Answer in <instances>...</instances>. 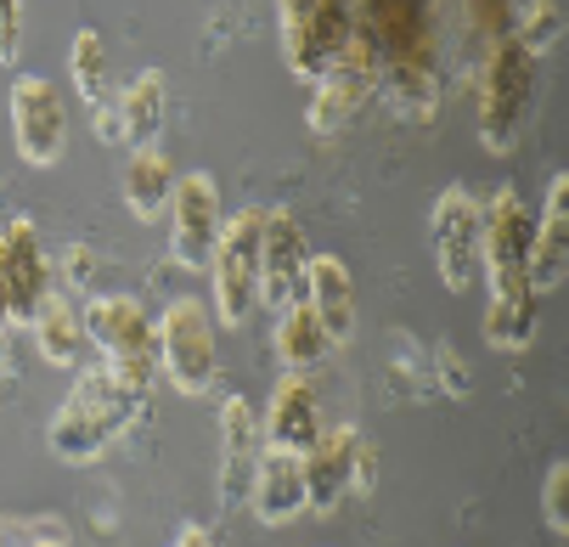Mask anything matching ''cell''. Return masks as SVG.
<instances>
[{"label": "cell", "instance_id": "obj_1", "mask_svg": "<svg viewBox=\"0 0 569 547\" xmlns=\"http://www.w3.org/2000/svg\"><path fill=\"white\" fill-rule=\"evenodd\" d=\"M356 34L378 51V91L406 119H435L440 0H356Z\"/></svg>", "mask_w": 569, "mask_h": 547}, {"label": "cell", "instance_id": "obj_2", "mask_svg": "<svg viewBox=\"0 0 569 547\" xmlns=\"http://www.w3.org/2000/svg\"><path fill=\"white\" fill-rule=\"evenodd\" d=\"M141 407H147V396L136 384H124L113 367H79L73 389L62 396V407L46 424V446L68 468H91L141 418Z\"/></svg>", "mask_w": 569, "mask_h": 547}, {"label": "cell", "instance_id": "obj_3", "mask_svg": "<svg viewBox=\"0 0 569 547\" xmlns=\"http://www.w3.org/2000/svg\"><path fill=\"white\" fill-rule=\"evenodd\" d=\"M536 68L541 57H530L513 34L479 51V147L497 152V159H508L525 136V119L536 102Z\"/></svg>", "mask_w": 569, "mask_h": 547}, {"label": "cell", "instance_id": "obj_4", "mask_svg": "<svg viewBox=\"0 0 569 547\" xmlns=\"http://www.w3.org/2000/svg\"><path fill=\"white\" fill-rule=\"evenodd\" d=\"M260 231H266V209L249 203L220 220V238L209 255V294H214V322L242 328L260 310Z\"/></svg>", "mask_w": 569, "mask_h": 547}, {"label": "cell", "instance_id": "obj_5", "mask_svg": "<svg viewBox=\"0 0 569 547\" xmlns=\"http://www.w3.org/2000/svg\"><path fill=\"white\" fill-rule=\"evenodd\" d=\"M152 322H158V378H170L176 396H209V384L220 378L214 310L187 294V299H170Z\"/></svg>", "mask_w": 569, "mask_h": 547}, {"label": "cell", "instance_id": "obj_6", "mask_svg": "<svg viewBox=\"0 0 569 547\" xmlns=\"http://www.w3.org/2000/svg\"><path fill=\"white\" fill-rule=\"evenodd\" d=\"M86 334L102 367H113L124 384H136L147 396L158 378V322L147 317V305L130 294H97L86 299Z\"/></svg>", "mask_w": 569, "mask_h": 547}, {"label": "cell", "instance_id": "obj_7", "mask_svg": "<svg viewBox=\"0 0 569 547\" xmlns=\"http://www.w3.org/2000/svg\"><path fill=\"white\" fill-rule=\"evenodd\" d=\"M277 29L288 73L316 80L356 40V0H277Z\"/></svg>", "mask_w": 569, "mask_h": 547}, {"label": "cell", "instance_id": "obj_8", "mask_svg": "<svg viewBox=\"0 0 569 547\" xmlns=\"http://www.w3.org/2000/svg\"><path fill=\"white\" fill-rule=\"evenodd\" d=\"M310 86H316L310 113H305L310 136H316V141H339V136L367 113V102L378 97V51L356 34V40L345 46V57H339L328 73H316Z\"/></svg>", "mask_w": 569, "mask_h": 547}, {"label": "cell", "instance_id": "obj_9", "mask_svg": "<svg viewBox=\"0 0 569 547\" xmlns=\"http://www.w3.org/2000/svg\"><path fill=\"white\" fill-rule=\"evenodd\" d=\"M429 249H435V271L451 294L473 288V277L485 271V215H479V198L468 187H446L435 198Z\"/></svg>", "mask_w": 569, "mask_h": 547}, {"label": "cell", "instance_id": "obj_10", "mask_svg": "<svg viewBox=\"0 0 569 547\" xmlns=\"http://www.w3.org/2000/svg\"><path fill=\"white\" fill-rule=\"evenodd\" d=\"M12 141L29 170H51L68 152V102L46 73L12 80Z\"/></svg>", "mask_w": 569, "mask_h": 547}, {"label": "cell", "instance_id": "obj_11", "mask_svg": "<svg viewBox=\"0 0 569 547\" xmlns=\"http://www.w3.org/2000/svg\"><path fill=\"white\" fill-rule=\"evenodd\" d=\"M170 260L181 271H209V255H214V238H220V187L209 170H192V176H176L170 187Z\"/></svg>", "mask_w": 569, "mask_h": 547}, {"label": "cell", "instance_id": "obj_12", "mask_svg": "<svg viewBox=\"0 0 569 547\" xmlns=\"http://www.w3.org/2000/svg\"><path fill=\"white\" fill-rule=\"evenodd\" d=\"M0 282H7V305H12V322H34L40 299L51 294L57 271H51V255L40 243V231L29 215H12L0 226Z\"/></svg>", "mask_w": 569, "mask_h": 547}, {"label": "cell", "instance_id": "obj_13", "mask_svg": "<svg viewBox=\"0 0 569 547\" xmlns=\"http://www.w3.org/2000/svg\"><path fill=\"white\" fill-rule=\"evenodd\" d=\"M361 429L339 424V429H321L299 457H305V497L310 514H339L345 497H356V451H361Z\"/></svg>", "mask_w": 569, "mask_h": 547}, {"label": "cell", "instance_id": "obj_14", "mask_svg": "<svg viewBox=\"0 0 569 547\" xmlns=\"http://www.w3.org/2000/svg\"><path fill=\"white\" fill-rule=\"evenodd\" d=\"M305 266H310V243L293 209H266V231H260V305L282 310L305 294Z\"/></svg>", "mask_w": 569, "mask_h": 547}, {"label": "cell", "instance_id": "obj_15", "mask_svg": "<svg viewBox=\"0 0 569 547\" xmlns=\"http://www.w3.org/2000/svg\"><path fill=\"white\" fill-rule=\"evenodd\" d=\"M485 282H491V294H485V345L502 356H525L541 328V294L530 271H502Z\"/></svg>", "mask_w": 569, "mask_h": 547}, {"label": "cell", "instance_id": "obj_16", "mask_svg": "<svg viewBox=\"0 0 569 547\" xmlns=\"http://www.w3.org/2000/svg\"><path fill=\"white\" fill-rule=\"evenodd\" d=\"M485 215V277L502 271H530V238H536V215L519 187H497L479 203Z\"/></svg>", "mask_w": 569, "mask_h": 547}, {"label": "cell", "instance_id": "obj_17", "mask_svg": "<svg viewBox=\"0 0 569 547\" xmlns=\"http://www.w3.org/2000/svg\"><path fill=\"white\" fill-rule=\"evenodd\" d=\"M260 451H266L260 412L242 396H231L220 407V497H226V508H249V486H254Z\"/></svg>", "mask_w": 569, "mask_h": 547}, {"label": "cell", "instance_id": "obj_18", "mask_svg": "<svg viewBox=\"0 0 569 547\" xmlns=\"http://www.w3.org/2000/svg\"><path fill=\"white\" fill-rule=\"evenodd\" d=\"M249 508L260 525H293L299 514H310L305 497V457L288 446H266L254 463V486H249Z\"/></svg>", "mask_w": 569, "mask_h": 547}, {"label": "cell", "instance_id": "obj_19", "mask_svg": "<svg viewBox=\"0 0 569 547\" xmlns=\"http://www.w3.org/2000/svg\"><path fill=\"white\" fill-rule=\"evenodd\" d=\"M29 334H34L40 361H51V367H79V361H86V350H91L86 305H79V294H68V288H57V282H51V294L40 299Z\"/></svg>", "mask_w": 569, "mask_h": 547}, {"label": "cell", "instance_id": "obj_20", "mask_svg": "<svg viewBox=\"0 0 569 547\" xmlns=\"http://www.w3.org/2000/svg\"><path fill=\"white\" fill-rule=\"evenodd\" d=\"M260 429L266 446H288V451H305L321 435V401L310 372H282V384L271 389V407L260 412Z\"/></svg>", "mask_w": 569, "mask_h": 547}, {"label": "cell", "instance_id": "obj_21", "mask_svg": "<svg viewBox=\"0 0 569 547\" xmlns=\"http://www.w3.org/2000/svg\"><path fill=\"white\" fill-rule=\"evenodd\" d=\"M305 299H310V310L321 317V328L333 334V345H350L356 339L361 299H356V277H350V266L339 255H310V266H305Z\"/></svg>", "mask_w": 569, "mask_h": 547}, {"label": "cell", "instance_id": "obj_22", "mask_svg": "<svg viewBox=\"0 0 569 547\" xmlns=\"http://www.w3.org/2000/svg\"><path fill=\"white\" fill-rule=\"evenodd\" d=\"M563 271H569V176H552L541 220H536V238H530V282H536V294L563 288Z\"/></svg>", "mask_w": 569, "mask_h": 547}, {"label": "cell", "instance_id": "obj_23", "mask_svg": "<svg viewBox=\"0 0 569 547\" xmlns=\"http://www.w3.org/2000/svg\"><path fill=\"white\" fill-rule=\"evenodd\" d=\"M113 102H119V147H158V136H164V113H170L164 68H141Z\"/></svg>", "mask_w": 569, "mask_h": 547}, {"label": "cell", "instance_id": "obj_24", "mask_svg": "<svg viewBox=\"0 0 569 547\" xmlns=\"http://www.w3.org/2000/svg\"><path fill=\"white\" fill-rule=\"evenodd\" d=\"M271 350H277L282 372H316L321 361L333 356V334L321 328V317L310 310V299H305V294H299L293 305H282V310H277Z\"/></svg>", "mask_w": 569, "mask_h": 547}, {"label": "cell", "instance_id": "obj_25", "mask_svg": "<svg viewBox=\"0 0 569 547\" xmlns=\"http://www.w3.org/2000/svg\"><path fill=\"white\" fill-rule=\"evenodd\" d=\"M170 187H176V165L164 147H130V165L119 176V198L136 220H164V203H170Z\"/></svg>", "mask_w": 569, "mask_h": 547}, {"label": "cell", "instance_id": "obj_26", "mask_svg": "<svg viewBox=\"0 0 569 547\" xmlns=\"http://www.w3.org/2000/svg\"><path fill=\"white\" fill-rule=\"evenodd\" d=\"M68 73H73V91L86 108H108L113 102V62H108V40L97 29H79L68 46Z\"/></svg>", "mask_w": 569, "mask_h": 547}, {"label": "cell", "instance_id": "obj_27", "mask_svg": "<svg viewBox=\"0 0 569 547\" xmlns=\"http://www.w3.org/2000/svg\"><path fill=\"white\" fill-rule=\"evenodd\" d=\"M569 18L558 0H519V12H513V40L530 51V57H547L558 40H563Z\"/></svg>", "mask_w": 569, "mask_h": 547}, {"label": "cell", "instance_id": "obj_28", "mask_svg": "<svg viewBox=\"0 0 569 547\" xmlns=\"http://www.w3.org/2000/svg\"><path fill=\"white\" fill-rule=\"evenodd\" d=\"M513 12L519 0H462V29H468V46H491L502 34H513Z\"/></svg>", "mask_w": 569, "mask_h": 547}, {"label": "cell", "instance_id": "obj_29", "mask_svg": "<svg viewBox=\"0 0 569 547\" xmlns=\"http://www.w3.org/2000/svg\"><path fill=\"white\" fill-rule=\"evenodd\" d=\"M541 514L552 536H569V463L547 468V486H541Z\"/></svg>", "mask_w": 569, "mask_h": 547}, {"label": "cell", "instance_id": "obj_30", "mask_svg": "<svg viewBox=\"0 0 569 547\" xmlns=\"http://www.w3.org/2000/svg\"><path fill=\"white\" fill-rule=\"evenodd\" d=\"M23 51V0H0V62H18Z\"/></svg>", "mask_w": 569, "mask_h": 547}, {"label": "cell", "instance_id": "obj_31", "mask_svg": "<svg viewBox=\"0 0 569 547\" xmlns=\"http://www.w3.org/2000/svg\"><path fill=\"white\" fill-rule=\"evenodd\" d=\"M7 536H23V541H68V525L62 519H0V541Z\"/></svg>", "mask_w": 569, "mask_h": 547}, {"label": "cell", "instance_id": "obj_32", "mask_svg": "<svg viewBox=\"0 0 569 547\" xmlns=\"http://www.w3.org/2000/svg\"><path fill=\"white\" fill-rule=\"evenodd\" d=\"M62 277H68L62 282L68 294H86V282H91V249H68L62 255Z\"/></svg>", "mask_w": 569, "mask_h": 547}, {"label": "cell", "instance_id": "obj_33", "mask_svg": "<svg viewBox=\"0 0 569 547\" xmlns=\"http://www.w3.org/2000/svg\"><path fill=\"white\" fill-rule=\"evenodd\" d=\"M378 491V451H372V440H361V451H356V497H372Z\"/></svg>", "mask_w": 569, "mask_h": 547}, {"label": "cell", "instance_id": "obj_34", "mask_svg": "<svg viewBox=\"0 0 569 547\" xmlns=\"http://www.w3.org/2000/svg\"><path fill=\"white\" fill-rule=\"evenodd\" d=\"M198 541H209V530H198V525H181V547H198Z\"/></svg>", "mask_w": 569, "mask_h": 547}, {"label": "cell", "instance_id": "obj_35", "mask_svg": "<svg viewBox=\"0 0 569 547\" xmlns=\"http://www.w3.org/2000/svg\"><path fill=\"white\" fill-rule=\"evenodd\" d=\"M12 328V305H7V282H0V334Z\"/></svg>", "mask_w": 569, "mask_h": 547}, {"label": "cell", "instance_id": "obj_36", "mask_svg": "<svg viewBox=\"0 0 569 547\" xmlns=\"http://www.w3.org/2000/svg\"><path fill=\"white\" fill-rule=\"evenodd\" d=\"M0 226H7V215H0Z\"/></svg>", "mask_w": 569, "mask_h": 547}]
</instances>
